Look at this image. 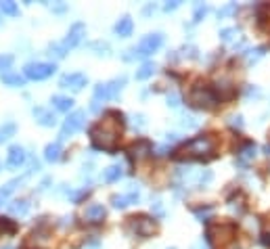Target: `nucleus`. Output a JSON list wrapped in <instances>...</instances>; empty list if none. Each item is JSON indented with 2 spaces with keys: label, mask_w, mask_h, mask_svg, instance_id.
Instances as JSON below:
<instances>
[{
  "label": "nucleus",
  "mask_w": 270,
  "mask_h": 249,
  "mask_svg": "<svg viewBox=\"0 0 270 249\" xmlns=\"http://www.w3.org/2000/svg\"><path fill=\"white\" fill-rule=\"evenodd\" d=\"M122 120L124 116L118 111H107L105 118L90 128V141L93 145L101 151L114 153L120 143V134H122Z\"/></svg>",
  "instance_id": "nucleus-1"
},
{
  "label": "nucleus",
  "mask_w": 270,
  "mask_h": 249,
  "mask_svg": "<svg viewBox=\"0 0 270 249\" xmlns=\"http://www.w3.org/2000/svg\"><path fill=\"white\" fill-rule=\"evenodd\" d=\"M84 118L86 113L84 111H74L67 116V120L63 122L61 126V139H67V137H74L76 132H80L84 128Z\"/></svg>",
  "instance_id": "nucleus-9"
},
{
  "label": "nucleus",
  "mask_w": 270,
  "mask_h": 249,
  "mask_svg": "<svg viewBox=\"0 0 270 249\" xmlns=\"http://www.w3.org/2000/svg\"><path fill=\"white\" fill-rule=\"evenodd\" d=\"M168 103H170L172 107H178V105H180V101H178V97H176V95H170V97H168Z\"/></svg>",
  "instance_id": "nucleus-32"
},
{
  "label": "nucleus",
  "mask_w": 270,
  "mask_h": 249,
  "mask_svg": "<svg viewBox=\"0 0 270 249\" xmlns=\"http://www.w3.org/2000/svg\"><path fill=\"white\" fill-rule=\"evenodd\" d=\"M0 80H3L7 86H11V88H19V86L26 84V78L19 76V74H15V72H5V74H0Z\"/></svg>",
  "instance_id": "nucleus-18"
},
{
  "label": "nucleus",
  "mask_w": 270,
  "mask_h": 249,
  "mask_svg": "<svg viewBox=\"0 0 270 249\" xmlns=\"http://www.w3.org/2000/svg\"><path fill=\"white\" fill-rule=\"evenodd\" d=\"M162 44H164V34L162 32H155V34H147L141 42H139V47H134L126 59H145L153 53H157L162 49Z\"/></svg>",
  "instance_id": "nucleus-6"
},
{
  "label": "nucleus",
  "mask_w": 270,
  "mask_h": 249,
  "mask_svg": "<svg viewBox=\"0 0 270 249\" xmlns=\"http://www.w3.org/2000/svg\"><path fill=\"white\" fill-rule=\"evenodd\" d=\"M26 160H28V153L21 145H13L7 153V166L9 168H21L26 164Z\"/></svg>",
  "instance_id": "nucleus-12"
},
{
  "label": "nucleus",
  "mask_w": 270,
  "mask_h": 249,
  "mask_svg": "<svg viewBox=\"0 0 270 249\" xmlns=\"http://www.w3.org/2000/svg\"><path fill=\"white\" fill-rule=\"evenodd\" d=\"M9 210H11L13 214H19V216L28 214V210H30V199H17V201H13Z\"/></svg>",
  "instance_id": "nucleus-23"
},
{
  "label": "nucleus",
  "mask_w": 270,
  "mask_h": 249,
  "mask_svg": "<svg viewBox=\"0 0 270 249\" xmlns=\"http://www.w3.org/2000/svg\"><path fill=\"white\" fill-rule=\"evenodd\" d=\"M86 84H88V76H84V74H80V72H76V74H65V76H61V80H59V86H61V88H70V90H74V93L82 90Z\"/></svg>",
  "instance_id": "nucleus-10"
},
{
  "label": "nucleus",
  "mask_w": 270,
  "mask_h": 249,
  "mask_svg": "<svg viewBox=\"0 0 270 249\" xmlns=\"http://www.w3.org/2000/svg\"><path fill=\"white\" fill-rule=\"evenodd\" d=\"M262 243H264V245L270 249V231H266V233L262 235Z\"/></svg>",
  "instance_id": "nucleus-33"
},
{
  "label": "nucleus",
  "mask_w": 270,
  "mask_h": 249,
  "mask_svg": "<svg viewBox=\"0 0 270 249\" xmlns=\"http://www.w3.org/2000/svg\"><path fill=\"white\" fill-rule=\"evenodd\" d=\"M187 101L193 107H197V109H212V107L218 105V95L214 93L210 86H206V84H195L189 90Z\"/></svg>",
  "instance_id": "nucleus-4"
},
{
  "label": "nucleus",
  "mask_w": 270,
  "mask_h": 249,
  "mask_svg": "<svg viewBox=\"0 0 270 249\" xmlns=\"http://www.w3.org/2000/svg\"><path fill=\"white\" fill-rule=\"evenodd\" d=\"M61 141H55V143H51V145H47V149H44V160L47 162H57L59 157H61Z\"/></svg>",
  "instance_id": "nucleus-19"
},
{
  "label": "nucleus",
  "mask_w": 270,
  "mask_h": 249,
  "mask_svg": "<svg viewBox=\"0 0 270 249\" xmlns=\"http://www.w3.org/2000/svg\"><path fill=\"white\" fill-rule=\"evenodd\" d=\"M235 11H237V5H227L224 9H220V11H218V17H227V15L235 13Z\"/></svg>",
  "instance_id": "nucleus-31"
},
{
  "label": "nucleus",
  "mask_w": 270,
  "mask_h": 249,
  "mask_svg": "<svg viewBox=\"0 0 270 249\" xmlns=\"http://www.w3.org/2000/svg\"><path fill=\"white\" fill-rule=\"evenodd\" d=\"M11 65H13V57H11V55H0V72H3V70H9Z\"/></svg>",
  "instance_id": "nucleus-29"
},
{
  "label": "nucleus",
  "mask_w": 270,
  "mask_h": 249,
  "mask_svg": "<svg viewBox=\"0 0 270 249\" xmlns=\"http://www.w3.org/2000/svg\"><path fill=\"white\" fill-rule=\"evenodd\" d=\"M235 34H239V32H237L235 28H229V30H222V32H220V38H222L224 42H229V40H233Z\"/></svg>",
  "instance_id": "nucleus-30"
},
{
  "label": "nucleus",
  "mask_w": 270,
  "mask_h": 249,
  "mask_svg": "<svg viewBox=\"0 0 270 249\" xmlns=\"http://www.w3.org/2000/svg\"><path fill=\"white\" fill-rule=\"evenodd\" d=\"M206 13H208V7L206 5H197V9H195V15H193V21L197 24V21H201L206 17Z\"/></svg>",
  "instance_id": "nucleus-28"
},
{
  "label": "nucleus",
  "mask_w": 270,
  "mask_h": 249,
  "mask_svg": "<svg viewBox=\"0 0 270 249\" xmlns=\"http://www.w3.org/2000/svg\"><path fill=\"white\" fill-rule=\"evenodd\" d=\"M149 151H151V143H149V141H139L137 145L130 149V153H132L134 157H139V160H141V157H145Z\"/></svg>",
  "instance_id": "nucleus-24"
},
{
  "label": "nucleus",
  "mask_w": 270,
  "mask_h": 249,
  "mask_svg": "<svg viewBox=\"0 0 270 249\" xmlns=\"http://www.w3.org/2000/svg\"><path fill=\"white\" fill-rule=\"evenodd\" d=\"M139 197H141L139 191H130V193H126V195H114V197H111V203H114L116 210H124V208L132 206V203H137Z\"/></svg>",
  "instance_id": "nucleus-13"
},
{
  "label": "nucleus",
  "mask_w": 270,
  "mask_h": 249,
  "mask_svg": "<svg viewBox=\"0 0 270 249\" xmlns=\"http://www.w3.org/2000/svg\"><path fill=\"white\" fill-rule=\"evenodd\" d=\"M34 118H36V122H38L40 126H44V128H53V126L57 124L55 113H53V111H49V109H44V107L34 109Z\"/></svg>",
  "instance_id": "nucleus-14"
},
{
  "label": "nucleus",
  "mask_w": 270,
  "mask_h": 249,
  "mask_svg": "<svg viewBox=\"0 0 270 249\" xmlns=\"http://www.w3.org/2000/svg\"><path fill=\"white\" fill-rule=\"evenodd\" d=\"M178 7H180V3H168V5L164 7V9H166V11L170 13V11H174V9H178Z\"/></svg>",
  "instance_id": "nucleus-34"
},
{
  "label": "nucleus",
  "mask_w": 270,
  "mask_h": 249,
  "mask_svg": "<svg viewBox=\"0 0 270 249\" xmlns=\"http://www.w3.org/2000/svg\"><path fill=\"white\" fill-rule=\"evenodd\" d=\"M210 153H214V141L208 134H201L176 151V160H204V157H210Z\"/></svg>",
  "instance_id": "nucleus-2"
},
{
  "label": "nucleus",
  "mask_w": 270,
  "mask_h": 249,
  "mask_svg": "<svg viewBox=\"0 0 270 249\" xmlns=\"http://www.w3.org/2000/svg\"><path fill=\"white\" fill-rule=\"evenodd\" d=\"M105 216H107V210H105V206H101V203H90L82 214V218L88 224H99V222L105 220Z\"/></svg>",
  "instance_id": "nucleus-11"
},
{
  "label": "nucleus",
  "mask_w": 270,
  "mask_h": 249,
  "mask_svg": "<svg viewBox=\"0 0 270 249\" xmlns=\"http://www.w3.org/2000/svg\"><path fill=\"white\" fill-rule=\"evenodd\" d=\"M256 151H258V149H256V145H254V143H247V145H245V147L237 153V162H239L241 166H245L247 162H252L254 157H256Z\"/></svg>",
  "instance_id": "nucleus-16"
},
{
  "label": "nucleus",
  "mask_w": 270,
  "mask_h": 249,
  "mask_svg": "<svg viewBox=\"0 0 270 249\" xmlns=\"http://www.w3.org/2000/svg\"><path fill=\"white\" fill-rule=\"evenodd\" d=\"M26 78L34 80V82H42L51 78L55 72H57V65L55 63H47V61H32L26 65Z\"/></svg>",
  "instance_id": "nucleus-8"
},
{
  "label": "nucleus",
  "mask_w": 270,
  "mask_h": 249,
  "mask_svg": "<svg viewBox=\"0 0 270 249\" xmlns=\"http://www.w3.org/2000/svg\"><path fill=\"white\" fill-rule=\"evenodd\" d=\"M193 249H208L206 245H204V241H199V243H195V247Z\"/></svg>",
  "instance_id": "nucleus-35"
},
{
  "label": "nucleus",
  "mask_w": 270,
  "mask_h": 249,
  "mask_svg": "<svg viewBox=\"0 0 270 249\" xmlns=\"http://www.w3.org/2000/svg\"><path fill=\"white\" fill-rule=\"evenodd\" d=\"M51 103H53V107H55L57 111H70V109L74 107V101H72L70 97H63V95H55V97L51 99Z\"/></svg>",
  "instance_id": "nucleus-20"
},
{
  "label": "nucleus",
  "mask_w": 270,
  "mask_h": 249,
  "mask_svg": "<svg viewBox=\"0 0 270 249\" xmlns=\"http://www.w3.org/2000/svg\"><path fill=\"white\" fill-rule=\"evenodd\" d=\"M21 180H24V178H13V180H9V183H7L3 189H0V206L9 201V197L13 195V191L21 185Z\"/></svg>",
  "instance_id": "nucleus-17"
},
{
  "label": "nucleus",
  "mask_w": 270,
  "mask_h": 249,
  "mask_svg": "<svg viewBox=\"0 0 270 249\" xmlns=\"http://www.w3.org/2000/svg\"><path fill=\"white\" fill-rule=\"evenodd\" d=\"M122 166H109L107 170H103V180L105 183H118L122 178Z\"/></svg>",
  "instance_id": "nucleus-21"
},
{
  "label": "nucleus",
  "mask_w": 270,
  "mask_h": 249,
  "mask_svg": "<svg viewBox=\"0 0 270 249\" xmlns=\"http://www.w3.org/2000/svg\"><path fill=\"white\" fill-rule=\"evenodd\" d=\"M0 11H3L5 15H9V17L19 15V7L15 3H11V0H3V3H0Z\"/></svg>",
  "instance_id": "nucleus-26"
},
{
  "label": "nucleus",
  "mask_w": 270,
  "mask_h": 249,
  "mask_svg": "<svg viewBox=\"0 0 270 249\" xmlns=\"http://www.w3.org/2000/svg\"><path fill=\"white\" fill-rule=\"evenodd\" d=\"M132 30H134V21H132L128 15H124L122 19H118V24H116V28H114V32H116L120 38H128V36L132 34Z\"/></svg>",
  "instance_id": "nucleus-15"
},
{
  "label": "nucleus",
  "mask_w": 270,
  "mask_h": 249,
  "mask_svg": "<svg viewBox=\"0 0 270 249\" xmlns=\"http://www.w3.org/2000/svg\"><path fill=\"white\" fill-rule=\"evenodd\" d=\"M126 86V78H114V80H109V82H101L95 86V97H93V109H99V103H107L111 99H116L120 93H122V88Z\"/></svg>",
  "instance_id": "nucleus-5"
},
{
  "label": "nucleus",
  "mask_w": 270,
  "mask_h": 249,
  "mask_svg": "<svg viewBox=\"0 0 270 249\" xmlns=\"http://www.w3.org/2000/svg\"><path fill=\"white\" fill-rule=\"evenodd\" d=\"M126 231H128L130 235L141 237V239H149V237L155 235L157 224H155V220L149 218V216H130V218L126 220Z\"/></svg>",
  "instance_id": "nucleus-7"
},
{
  "label": "nucleus",
  "mask_w": 270,
  "mask_h": 249,
  "mask_svg": "<svg viewBox=\"0 0 270 249\" xmlns=\"http://www.w3.org/2000/svg\"><path fill=\"white\" fill-rule=\"evenodd\" d=\"M155 74V65L153 63H143V67H141V70L137 72V80H149L151 76Z\"/></svg>",
  "instance_id": "nucleus-25"
},
{
  "label": "nucleus",
  "mask_w": 270,
  "mask_h": 249,
  "mask_svg": "<svg viewBox=\"0 0 270 249\" xmlns=\"http://www.w3.org/2000/svg\"><path fill=\"white\" fill-rule=\"evenodd\" d=\"M15 132H17L15 122H5V124H0V145L7 143L11 137H15Z\"/></svg>",
  "instance_id": "nucleus-22"
},
{
  "label": "nucleus",
  "mask_w": 270,
  "mask_h": 249,
  "mask_svg": "<svg viewBox=\"0 0 270 249\" xmlns=\"http://www.w3.org/2000/svg\"><path fill=\"white\" fill-rule=\"evenodd\" d=\"M84 36H86V26L84 24H74L70 28V32H67L65 40L59 42V44H51L49 51H51V55H55L57 59H61V57H65L67 53H70L72 49H76L78 44L84 40Z\"/></svg>",
  "instance_id": "nucleus-3"
},
{
  "label": "nucleus",
  "mask_w": 270,
  "mask_h": 249,
  "mask_svg": "<svg viewBox=\"0 0 270 249\" xmlns=\"http://www.w3.org/2000/svg\"><path fill=\"white\" fill-rule=\"evenodd\" d=\"M15 229H17V226L9 218H0V237H3V235H13Z\"/></svg>",
  "instance_id": "nucleus-27"
}]
</instances>
